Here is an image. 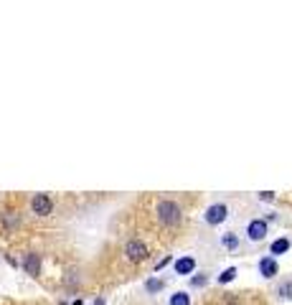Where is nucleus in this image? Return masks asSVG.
<instances>
[{"mask_svg":"<svg viewBox=\"0 0 292 305\" xmlns=\"http://www.w3.org/2000/svg\"><path fill=\"white\" fill-rule=\"evenodd\" d=\"M259 199H262V201H272V199H274V194H272V191H262Z\"/></svg>","mask_w":292,"mask_h":305,"instance_id":"nucleus-16","label":"nucleus"},{"mask_svg":"<svg viewBox=\"0 0 292 305\" xmlns=\"http://www.w3.org/2000/svg\"><path fill=\"white\" fill-rule=\"evenodd\" d=\"M158 219H160V224H165V226H176V224H181L183 211H181V206H178L176 201L163 199V201L158 204Z\"/></svg>","mask_w":292,"mask_h":305,"instance_id":"nucleus-1","label":"nucleus"},{"mask_svg":"<svg viewBox=\"0 0 292 305\" xmlns=\"http://www.w3.org/2000/svg\"><path fill=\"white\" fill-rule=\"evenodd\" d=\"M31 209H33V214H38V216H49V214L54 211V201H51L49 194H36V196L31 199Z\"/></svg>","mask_w":292,"mask_h":305,"instance_id":"nucleus-3","label":"nucleus"},{"mask_svg":"<svg viewBox=\"0 0 292 305\" xmlns=\"http://www.w3.org/2000/svg\"><path fill=\"white\" fill-rule=\"evenodd\" d=\"M171 305H191V297H188V292H176V295H171Z\"/></svg>","mask_w":292,"mask_h":305,"instance_id":"nucleus-10","label":"nucleus"},{"mask_svg":"<svg viewBox=\"0 0 292 305\" xmlns=\"http://www.w3.org/2000/svg\"><path fill=\"white\" fill-rule=\"evenodd\" d=\"M23 267H26V272L28 275H38L41 272V257L38 254H26V259H23Z\"/></svg>","mask_w":292,"mask_h":305,"instance_id":"nucleus-8","label":"nucleus"},{"mask_svg":"<svg viewBox=\"0 0 292 305\" xmlns=\"http://www.w3.org/2000/svg\"><path fill=\"white\" fill-rule=\"evenodd\" d=\"M229 216V206L226 204H211L206 209V224H211V226H219L224 224Z\"/></svg>","mask_w":292,"mask_h":305,"instance_id":"nucleus-2","label":"nucleus"},{"mask_svg":"<svg viewBox=\"0 0 292 305\" xmlns=\"http://www.w3.org/2000/svg\"><path fill=\"white\" fill-rule=\"evenodd\" d=\"M94 305H104V300H102V297H97V300H94Z\"/></svg>","mask_w":292,"mask_h":305,"instance_id":"nucleus-19","label":"nucleus"},{"mask_svg":"<svg viewBox=\"0 0 292 305\" xmlns=\"http://www.w3.org/2000/svg\"><path fill=\"white\" fill-rule=\"evenodd\" d=\"M284 252H289V239H287V237L274 239V242H272V247H269V254H272V257H277V254H284Z\"/></svg>","mask_w":292,"mask_h":305,"instance_id":"nucleus-9","label":"nucleus"},{"mask_svg":"<svg viewBox=\"0 0 292 305\" xmlns=\"http://www.w3.org/2000/svg\"><path fill=\"white\" fill-rule=\"evenodd\" d=\"M168 262H171V257H163V259L158 262V267H155V270H163V267H165V264H168Z\"/></svg>","mask_w":292,"mask_h":305,"instance_id":"nucleus-18","label":"nucleus"},{"mask_svg":"<svg viewBox=\"0 0 292 305\" xmlns=\"http://www.w3.org/2000/svg\"><path fill=\"white\" fill-rule=\"evenodd\" d=\"M3 224H6V229H16V226H18V214L6 211V214H3Z\"/></svg>","mask_w":292,"mask_h":305,"instance_id":"nucleus-11","label":"nucleus"},{"mask_svg":"<svg viewBox=\"0 0 292 305\" xmlns=\"http://www.w3.org/2000/svg\"><path fill=\"white\" fill-rule=\"evenodd\" d=\"M267 221L264 219H254V221H249V226H246V237L252 239V242H262L264 237H267Z\"/></svg>","mask_w":292,"mask_h":305,"instance_id":"nucleus-5","label":"nucleus"},{"mask_svg":"<svg viewBox=\"0 0 292 305\" xmlns=\"http://www.w3.org/2000/svg\"><path fill=\"white\" fill-rule=\"evenodd\" d=\"M163 287H165L163 280H148V282H145V290H148V292H158V290H163Z\"/></svg>","mask_w":292,"mask_h":305,"instance_id":"nucleus-14","label":"nucleus"},{"mask_svg":"<svg viewBox=\"0 0 292 305\" xmlns=\"http://www.w3.org/2000/svg\"><path fill=\"white\" fill-rule=\"evenodd\" d=\"M206 280H208L206 275H196V277H191V285H193V287H203Z\"/></svg>","mask_w":292,"mask_h":305,"instance_id":"nucleus-15","label":"nucleus"},{"mask_svg":"<svg viewBox=\"0 0 292 305\" xmlns=\"http://www.w3.org/2000/svg\"><path fill=\"white\" fill-rule=\"evenodd\" d=\"M124 254H127L130 262H142V259L148 257V247H145V242H140V239H130L127 244H124Z\"/></svg>","mask_w":292,"mask_h":305,"instance_id":"nucleus-4","label":"nucleus"},{"mask_svg":"<svg viewBox=\"0 0 292 305\" xmlns=\"http://www.w3.org/2000/svg\"><path fill=\"white\" fill-rule=\"evenodd\" d=\"M196 270V259L193 257H181L176 259V275H191Z\"/></svg>","mask_w":292,"mask_h":305,"instance_id":"nucleus-7","label":"nucleus"},{"mask_svg":"<svg viewBox=\"0 0 292 305\" xmlns=\"http://www.w3.org/2000/svg\"><path fill=\"white\" fill-rule=\"evenodd\" d=\"M71 305H81V300H74V302H71Z\"/></svg>","mask_w":292,"mask_h":305,"instance_id":"nucleus-20","label":"nucleus"},{"mask_svg":"<svg viewBox=\"0 0 292 305\" xmlns=\"http://www.w3.org/2000/svg\"><path fill=\"white\" fill-rule=\"evenodd\" d=\"M221 244H224L226 249H236V244H239V239H236V234H224V239H221Z\"/></svg>","mask_w":292,"mask_h":305,"instance_id":"nucleus-13","label":"nucleus"},{"mask_svg":"<svg viewBox=\"0 0 292 305\" xmlns=\"http://www.w3.org/2000/svg\"><path fill=\"white\" fill-rule=\"evenodd\" d=\"M287 292V297H292V282H287V285H282V295Z\"/></svg>","mask_w":292,"mask_h":305,"instance_id":"nucleus-17","label":"nucleus"},{"mask_svg":"<svg viewBox=\"0 0 292 305\" xmlns=\"http://www.w3.org/2000/svg\"><path fill=\"white\" fill-rule=\"evenodd\" d=\"M277 272H279V267H277V259H274V257H262V259H259V275H262V277L272 280Z\"/></svg>","mask_w":292,"mask_h":305,"instance_id":"nucleus-6","label":"nucleus"},{"mask_svg":"<svg viewBox=\"0 0 292 305\" xmlns=\"http://www.w3.org/2000/svg\"><path fill=\"white\" fill-rule=\"evenodd\" d=\"M234 277H236V267H226V270L219 275V282H221V285H226V282H231Z\"/></svg>","mask_w":292,"mask_h":305,"instance_id":"nucleus-12","label":"nucleus"}]
</instances>
